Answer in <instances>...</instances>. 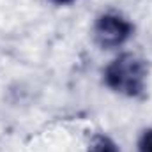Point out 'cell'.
I'll list each match as a JSON object with an SVG mask.
<instances>
[{
  "label": "cell",
  "mask_w": 152,
  "mask_h": 152,
  "mask_svg": "<svg viewBox=\"0 0 152 152\" xmlns=\"http://www.w3.org/2000/svg\"><path fill=\"white\" fill-rule=\"evenodd\" d=\"M145 64L133 57V55H122L115 58L104 71V81L115 92L136 97L145 88Z\"/></svg>",
  "instance_id": "cell-1"
},
{
  "label": "cell",
  "mask_w": 152,
  "mask_h": 152,
  "mask_svg": "<svg viewBox=\"0 0 152 152\" xmlns=\"http://www.w3.org/2000/svg\"><path fill=\"white\" fill-rule=\"evenodd\" d=\"M133 27L129 21L117 14H104L97 20L94 27V37L101 48H115L120 46L131 36Z\"/></svg>",
  "instance_id": "cell-2"
},
{
  "label": "cell",
  "mask_w": 152,
  "mask_h": 152,
  "mask_svg": "<svg viewBox=\"0 0 152 152\" xmlns=\"http://www.w3.org/2000/svg\"><path fill=\"white\" fill-rule=\"evenodd\" d=\"M88 152H118V151H117V145H115L108 136H97L92 142Z\"/></svg>",
  "instance_id": "cell-3"
},
{
  "label": "cell",
  "mask_w": 152,
  "mask_h": 152,
  "mask_svg": "<svg viewBox=\"0 0 152 152\" xmlns=\"http://www.w3.org/2000/svg\"><path fill=\"white\" fill-rule=\"evenodd\" d=\"M140 152H152V129H147L140 138Z\"/></svg>",
  "instance_id": "cell-4"
},
{
  "label": "cell",
  "mask_w": 152,
  "mask_h": 152,
  "mask_svg": "<svg viewBox=\"0 0 152 152\" xmlns=\"http://www.w3.org/2000/svg\"><path fill=\"white\" fill-rule=\"evenodd\" d=\"M55 2H58V4H67V2H71V0H55Z\"/></svg>",
  "instance_id": "cell-5"
}]
</instances>
